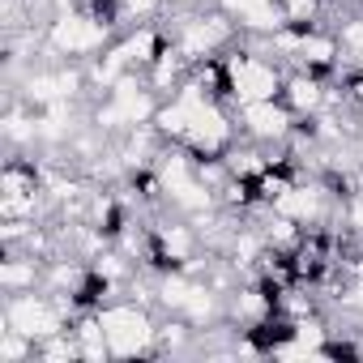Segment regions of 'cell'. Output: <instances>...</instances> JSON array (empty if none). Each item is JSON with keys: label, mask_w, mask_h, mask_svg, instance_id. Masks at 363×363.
I'll return each instance as SVG.
<instances>
[{"label": "cell", "mask_w": 363, "mask_h": 363, "mask_svg": "<svg viewBox=\"0 0 363 363\" xmlns=\"http://www.w3.org/2000/svg\"><path fill=\"white\" fill-rule=\"evenodd\" d=\"M103 333H107L111 350H120V354H133L137 346H145V337H150V325H145V316H141L137 308H111V312L103 316Z\"/></svg>", "instance_id": "6da1fadb"}, {"label": "cell", "mask_w": 363, "mask_h": 363, "mask_svg": "<svg viewBox=\"0 0 363 363\" xmlns=\"http://www.w3.org/2000/svg\"><path fill=\"white\" fill-rule=\"evenodd\" d=\"M235 90H240V99L261 103V99L274 94V73L261 69V65H252V60H240L235 65Z\"/></svg>", "instance_id": "7a4b0ae2"}, {"label": "cell", "mask_w": 363, "mask_h": 363, "mask_svg": "<svg viewBox=\"0 0 363 363\" xmlns=\"http://www.w3.org/2000/svg\"><path fill=\"white\" fill-rule=\"evenodd\" d=\"M9 320H13V329H18V333H26V337H35V333H52V329H56V316H52L43 303H35V299L13 303Z\"/></svg>", "instance_id": "3957f363"}, {"label": "cell", "mask_w": 363, "mask_h": 363, "mask_svg": "<svg viewBox=\"0 0 363 363\" xmlns=\"http://www.w3.org/2000/svg\"><path fill=\"white\" fill-rule=\"evenodd\" d=\"M162 179H167V189H171V197H175L179 206H193V210H201V206H206V193L193 184L189 175H184V162H179V158H171V162H167Z\"/></svg>", "instance_id": "277c9868"}, {"label": "cell", "mask_w": 363, "mask_h": 363, "mask_svg": "<svg viewBox=\"0 0 363 363\" xmlns=\"http://www.w3.org/2000/svg\"><path fill=\"white\" fill-rule=\"evenodd\" d=\"M52 43L56 48H94L99 43V26H90V22H82V18H65L56 30H52Z\"/></svg>", "instance_id": "5b68a950"}, {"label": "cell", "mask_w": 363, "mask_h": 363, "mask_svg": "<svg viewBox=\"0 0 363 363\" xmlns=\"http://www.w3.org/2000/svg\"><path fill=\"white\" fill-rule=\"evenodd\" d=\"M116 94H120V99H116V107H107V111H103V120H107V124H116V120H141V116H150V99H145V94H137L133 86H120Z\"/></svg>", "instance_id": "8992f818"}, {"label": "cell", "mask_w": 363, "mask_h": 363, "mask_svg": "<svg viewBox=\"0 0 363 363\" xmlns=\"http://www.w3.org/2000/svg\"><path fill=\"white\" fill-rule=\"evenodd\" d=\"M189 133H193L201 145H218V141L227 137V124H223V116H214V111H206V107H201V111H197V120L189 124Z\"/></svg>", "instance_id": "52a82bcc"}, {"label": "cell", "mask_w": 363, "mask_h": 363, "mask_svg": "<svg viewBox=\"0 0 363 363\" xmlns=\"http://www.w3.org/2000/svg\"><path fill=\"white\" fill-rule=\"evenodd\" d=\"M248 124H252L257 133H265V137H269V133H282V128H286V120H282V111H278V107H269L265 99L248 107Z\"/></svg>", "instance_id": "ba28073f"}, {"label": "cell", "mask_w": 363, "mask_h": 363, "mask_svg": "<svg viewBox=\"0 0 363 363\" xmlns=\"http://www.w3.org/2000/svg\"><path fill=\"white\" fill-rule=\"evenodd\" d=\"M278 210L282 214H316V193L312 189H291L278 197Z\"/></svg>", "instance_id": "9c48e42d"}, {"label": "cell", "mask_w": 363, "mask_h": 363, "mask_svg": "<svg viewBox=\"0 0 363 363\" xmlns=\"http://www.w3.org/2000/svg\"><path fill=\"white\" fill-rule=\"evenodd\" d=\"M223 35H227V26H223V22H210V26H193V30H189V52H201V48L218 43Z\"/></svg>", "instance_id": "30bf717a"}, {"label": "cell", "mask_w": 363, "mask_h": 363, "mask_svg": "<svg viewBox=\"0 0 363 363\" xmlns=\"http://www.w3.org/2000/svg\"><path fill=\"white\" fill-rule=\"evenodd\" d=\"M73 86H77L73 77H60V82H52V77H35L30 94H35V99H56L60 90H73Z\"/></svg>", "instance_id": "8fae6325"}, {"label": "cell", "mask_w": 363, "mask_h": 363, "mask_svg": "<svg viewBox=\"0 0 363 363\" xmlns=\"http://www.w3.org/2000/svg\"><path fill=\"white\" fill-rule=\"evenodd\" d=\"M299 48H303L308 60H329V56H333V43H329V39H303Z\"/></svg>", "instance_id": "7c38bea8"}, {"label": "cell", "mask_w": 363, "mask_h": 363, "mask_svg": "<svg viewBox=\"0 0 363 363\" xmlns=\"http://www.w3.org/2000/svg\"><path fill=\"white\" fill-rule=\"evenodd\" d=\"M0 282H9V286H26V282H30V265H5V269H0Z\"/></svg>", "instance_id": "4fadbf2b"}, {"label": "cell", "mask_w": 363, "mask_h": 363, "mask_svg": "<svg viewBox=\"0 0 363 363\" xmlns=\"http://www.w3.org/2000/svg\"><path fill=\"white\" fill-rule=\"evenodd\" d=\"M167 248H171L175 257H189V231H179V227H171V231H167Z\"/></svg>", "instance_id": "5bb4252c"}, {"label": "cell", "mask_w": 363, "mask_h": 363, "mask_svg": "<svg viewBox=\"0 0 363 363\" xmlns=\"http://www.w3.org/2000/svg\"><path fill=\"white\" fill-rule=\"evenodd\" d=\"M291 94H295V103H299V107H312V103H316V86H312V82H295V86H291Z\"/></svg>", "instance_id": "9a60e30c"}, {"label": "cell", "mask_w": 363, "mask_h": 363, "mask_svg": "<svg viewBox=\"0 0 363 363\" xmlns=\"http://www.w3.org/2000/svg\"><path fill=\"white\" fill-rule=\"evenodd\" d=\"M184 303H189V312H193V316H206V312H210V295H206V291H189V299H184Z\"/></svg>", "instance_id": "2e32d148"}, {"label": "cell", "mask_w": 363, "mask_h": 363, "mask_svg": "<svg viewBox=\"0 0 363 363\" xmlns=\"http://www.w3.org/2000/svg\"><path fill=\"white\" fill-rule=\"evenodd\" d=\"M167 299H171V303H184V299H189V286H184V282H167Z\"/></svg>", "instance_id": "e0dca14e"}, {"label": "cell", "mask_w": 363, "mask_h": 363, "mask_svg": "<svg viewBox=\"0 0 363 363\" xmlns=\"http://www.w3.org/2000/svg\"><path fill=\"white\" fill-rule=\"evenodd\" d=\"M227 5H231V9H240V13H252V9H261V5H265V0H227Z\"/></svg>", "instance_id": "ac0fdd59"}, {"label": "cell", "mask_w": 363, "mask_h": 363, "mask_svg": "<svg viewBox=\"0 0 363 363\" xmlns=\"http://www.w3.org/2000/svg\"><path fill=\"white\" fill-rule=\"evenodd\" d=\"M346 43H350V48H359V52H363V26H350V30H346Z\"/></svg>", "instance_id": "d6986e66"}, {"label": "cell", "mask_w": 363, "mask_h": 363, "mask_svg": "<svg viewBox=\"0 0 363 363\" xmlns=\"http://www.w3.org/2000/svg\"><path fill=\"white\" fill-rule=\"evenodd\" d=\"M299 342H303V346H308V342H320V329H312V325H303V329H299Z\"/></svg>", "instance_id": "ffe728a7"}, {"label": "cell", "mask_w": 363, "mask_h": 363, "mask_svg": "<svg viewBox=\"0 0 363 363\" xmlns=\"http://www.w3.org/2000/svg\"><path fill=\"white\" fill-rule=\"evenodd\" d=\"M5 359H22V342H18V337L5 342Z\"/></svg>", "instance_id": "44dd1931"}, {"label": "cell", "mask_w": 363, "mask_h": 363, "mask_svg": "<svg viewBox=\"0 0 363 363\" xmlns=\"http://www.w3.org/2000/svg\"><path fill=\"white\" fill-rule=\"evenodd\" d=\"M128 5H133V9L141 13V9H154V0H128Z\"/></svg>", "instance_id": "7402d4cb"}, {"label": "cell", "mask_w": 363, "mask_h": 363, "mask_svg": "<svg viewBox=\"0 0 363 363\" xmlns=\"http://www.w3.org/2000/svg\"><path fill=\"white\" fill-rule=\"evenodd\" d=\"M354 223H359V231H363V201L354 206Z\"/></svg>", "instance_id": "603a6c76"}]
</instances>
